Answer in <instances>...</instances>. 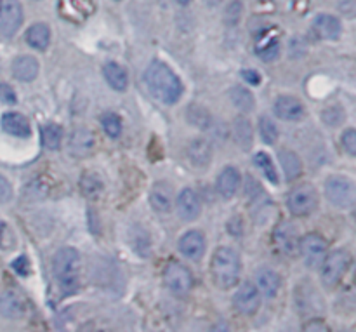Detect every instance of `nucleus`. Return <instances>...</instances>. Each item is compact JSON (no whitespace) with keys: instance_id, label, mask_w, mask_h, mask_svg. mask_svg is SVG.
Returning <instances> with one entry per match:
<instances>
[{"instance_id":"obj_1","label":"nucleus","mask_w":356,"mask_h":332,"mask_svg":"<svg viewBox=\"0 0 356 332\" xmlns=\"http://www.w3.org/2000/svg\"><path fill=\"white\" fill-rule=\"evenodd\" d=\"M145 84L149 93L165 104H174L183 94L179 77L162 61H152L145 72Z\"/></svg>"},{"instance_id":"obj_2","label":"nucleus","mask_w":356,"mask_h":332,"mask_svg":"<svg viewBox=\"0 0 356 332\" xmlns=\"http://www.w3.org/2000/svg\"><path fill=\"white\" fill-rule=\"evenodd\" d=\"M54 277L65 296L75 294L80 285V256L73 247H61L52 260Z\"/></svg>"},{"instance_id":"obj_3","label":"nucleus","mask_w":356,"mask_h":332,"mask_svg":"<svg viewBox=\"0 0 356 332\" xmlns=\"http://www.w3.org/2000/svg\"><path fill=\"white\" fill-rule=\"evenodd\" d=\"M240 256L232 247H219L212 256L211 271L214 284L219 289H232L238 284L240 280Z\"/></svg>"},{"instance_id":"obj_4","label":"nucleus","mask_w":356,"mask_h":332,"mask_svg":"<svg viewBox=\"0 0 356 332\" xmlns=\"http://www.w3.org/2000/svg\"><path fill=\"white\" fill-rule=\"evenodd\" d=\"M325 195L336 207L351 209L356 202V187L350 177L332 176L325 183Z\"/></svg>"},{"instance_id":"obj_5","label":"nucleus","mask_w":356,"mask_h":332,"mask_svg":"<svg viewBox=\"0 0 356 332\" xmlns=\"http://www.w3.org/2000/svg\"><path fill=\"white\" fill-rule=\"evenodd\" d=\"M287 205L289 211L294 216H299V218L312 214L318 207V193H316L315 187L302 183L292 188L287 197Z\"/></svg>"},{"instance_id":"obj_6","label":"nucleus","mask_w":356,"mask_h":332,"mask_svg":"<svg viewBox=\"0 0 356 332\" xmlns=\"http://www.w3.org/2000/svg\"><path fill=\"white\" fill-rule=\"evenodd\" d=\"M163 284L174 296L184 298L193 287V275L183 263L170 261L163 270Z\"/></svg>"},{"instance_id":"obj_7","label":"nucleus","mask_w":356,"mask_h":332,"mask_svg":"<svg viewBox=\"0 0 356 332\" xmlns=\"http://www.w3.org/2000/svg\"><path fill=\"white\" fill-rule=\"evenodd\" d=\"M350 254L346 251H334L327 254L325 261L322 263V282L325 287L332 289L343 280L344 274L350 268Z\"/></svg>"},{"instance_id":"obj_8","label":"nucleus","mask_w":356,"mask_h":332,"mask_svg":"<svg viewBox=\"0 0 356 332\" xmlns=\"http://www.w3.org/2000/svg\"><path fill=\"white\" fill-rule=\"evenodd\" d=\"M299 253L308 268H318L329 254V244L318 233H308L299 240Z\"/></svg>"},{"instance_id":"obj_9","label":"nucleus","mask_w":356,"mask_h":332,"mask_svg":"<svg viewBox=\"0 0 356 332\" xmlns=\"http://www.w3.org/2000/svg\"><path fill=\"white\" fill-rule=\"evenodd\" d=\"M299 235L298 230L291 223H280L273 232V244L277 251L284 256H296L299 253Z\"/></svg>"},{"instance_id":"obj_10","label":"nucleus","mask_w":356,"mask_h":332,"mask_svg":"<svg viewBox=\"0 0 356 332\" xmlns=\"http://www.w3.org/2000/svg\"><path fill=\"white\" fill-rule=\"evenodd\" d=\"M23 6L19 0H7L2 3V10H0V31L6 37H13L23 24Z\"/></svg>"},{"instance_id":"obj_11","label":"nucleus","mask_w":356,"mask_h":332,"mask_svg":"<svg viewBox=\"0 0 356 332\" xmlns=\"http://www.w3.org/2000/svg\"><path fill=\"white\" fill-rule=\"evenodd\" d=\"M149 204H152L153 211L160 212V214H169L174 209V204H176L174 188L165 181L155 183L152 191H149Z\"/></svg>"},{"instance_id":"obj_12","label":"nucleus","mask_w":356,"mask_h":332,"mask_svg":"<svg viewBox=\"0 0 356 332\" xmlns=\"http://www.w3.org/2000/svg\"><path fill=\"white\" fill-rule=\"evenodd\" d=\"M176 211L183 221H195L202 212L200 197L191 188H184L176 198Z\"/></svg>"},{"instance_id":"obj_13","label":"nucleus","mask_w":356,"mask_h":332,"mask_svg":"<svg viewBox=\"0 0 356 332\" xmlns=\"http://www.w3.org/2000/svg\"><path fill=\"white\" fill-rule=\"evenodd\" d=\"M233 303H235V308L238 310L242 315H254V313L259 310L261 294L259 291H257L256 285L245 282V284L236 291Z\"/></svg>"},{"instance_id":"obj_14","label":"nucleus","mask_w":356,"mask_h":332,"mask_svg":"<svg viewBox=\"0 0 356 332\" xmlns=\"http://www.w3.org/2000/svg\"><path fill=\"white\" fill-rule=\"evenodd\" d=\"M68 152L75 159H86L94 152V134L86 127H79L68 139Z\"/></svg>"},{"instance_id":"obj_15","label":"nucleus","mask_w":356,"mask_h":332,"mask_svg":"<svg viewBox=\"0 0 356 332\" xmlns=\"http://www.w3.org/2000/svg\"><path fill=\"white\" fill-rule=\"evenodd\" d=\"M179 253L183 254L188 260H200L205 253V237L204 233L198 232V230H191L186 232L179 239Z\"/></svg>"},{"instance_id":"obj_16","label":"nucleus","mask_w":356,"mask_h":332,"mask_svg":"<svg viewBox=\"0 0 356 332\" xmlns=\"http://www.w3.org/2000/svg\"><path fill=\"white\" fill-rule=\"evenodd\" d=\"M188 159L197 169H205L212 160V145L207 138H195L186 148Z\"/></svg>"},{"instance_id":"obj_17","label":"nucleus","mask_w":356,"mask_h":332,"mask_svg":"<svg viewBox=\"0 0 356 332\" xmlns=\"http://www.w3.org/2000/svg\"><path fill=\"white\" fill-rule=\"evenodd\" d=\"M61 16L72 23H82L92 13L94 6L90 0H61L59 2Z\"/></svg>"},{"instance_id":"obj_18","label":"nucleus","mask_w":356,"mask_h":332,"mask_svg":"<svg viewBox=\"0 0 356 332\" xmlns=\"http://www.w3.org/2000/svg\"><path fill=\"white\" fill-rule=\"evenodd\" d=\"M275 115L282 120H299L305 117V104L294 96H280L275 101Z\"/></svg>"},{"instance_id":"obj_19","label":"nucleus","mask_w":356,"mask_h":332,"mask_svg":"<svg viewBox=\"0 0 356 332\" xmlns=\"http://www.w3.org/2000/svg\"><path fill=\"white\" fill-rule=\"evenodd\" d=\"M26 312V305L19 292L6 291L0 294V315L6 319H21Z\"/></svg>"},{"instance_id":"obj_20","label":"nucleus","mask_w":356,"mask_h":332,"mask_svg":"<svg viewBox=\"0 0 356 332\" xmlns=\"http://www.w3.org/2000/svg\"><path fill=\"white\" fill-rule=\"evenodd\" d=\"M2 129L10 136H16V138H28L31 134L30 122L24 115L16 113V111H9V113L2 115Z\"/></svg>"},{"instance_id":"obj_21","label":"nucleus","mask_w":356,"mask_h":332,"mask_svg":"<svg viewBox=\"0 0 356 332\" xmlns=\"http://www.w3.org/2000/svg\"><path fill=\"white\" fill-rule=\"evenodd\" d=\"M257 56L264 61H273L278 58V52H280V40H278V35L273 33V30H266L257 37L256 44Z\"/></svg>"},{"instance_id":"obj_22","label":"nucleus","mask_w":356,"mask_h":332,"mask_svg":"<svg viewBox=\"0 0 356 332\" xmlns=\"http://www.w3.org/2000/svg\"><path fill=\"white\" fill-rule=\"evenodd\" d=\"M313 28L325 40H337L341 37V21L332 14H318L313 21Z\"/></svg>"},{"instance_id":"obj_23","label":"nucleus","mask_w":356,"mask_h":332,"mask_svg":"<svg viewBox=\"0 0 356 332\" xmlns=\"http://www.w3.org/2000/svg\"><path fill=\"white\" fill-rule=\"evenodd\" d=\"M216 187H218L219 195H221L222 198L235 197V193L240 188V173L232 166L225 167V169L221 171V174L218 176Z\"/></svg>"},{"instance_id":"obj_24","label":"nucleus","mask_w":356,"mask_h":332,"mask_svg":"<svg viewBox=\"0 0 356 332\" xmlns=\"http://www.w3.org/2000/svg\"><path fill=\"white\" fill-rule=\"evenodd\" d=\"M256 287L259 294H264L266 298H275L280 289V277L277 271L270 268H261L256 271Z\"/></svg>"},{"instance_id":"obj_25","label":"nucleus","mask_w":356,"mask_h":332,"mask_svg":"<svg viewBox=\"0 0 356 332\" xmlns=\"http://www.w3.org/2000/svg\"><path fill=\"white\" fill-rule=\"evenodd\" d=\"M232 136L233 141H235L240 148L249 150L254 143V131L249 118L236 117L232 124Z\"/></svg>"},{"instance_id":"obj_26","label":"nucleus","mask_w":356,"mask_h":332,"mask_svg":"<svg viewBox=\"0 0 356 332\" xmlns=\"http://www.w3.org/2000/svg\"><path fill=\"white\" fill-rule=\"evenodd\" d=\"M13 75L21 82H31L38 75V61L33 56H19L13 63Z\"/></svg>"},{"instance_id":"obj_27","label":"nucleus","mask_w":356,"mask_h":332,"mask_svg":"<svg viewBox=\"0 0 356 332\" xmlns=\"http://www.w3.org/2000/svg\"><path fill=\"white\" fill-rule=\"evenodd\" d=\"M103 75L106 79L108 86L115 90H125L129 86V77L127 72H125L124 66H120L118 63H106L103 66Z\"/></svg>"},{"instance_id":"obj_28","label":"nucleus","mask_w":356,"mask_h":332,"mask_svg":"<svg viewBox=\"0 0 356 332\" xmlns=\"http://www.w3.org/2000/svg\"><path fill=\"white\" fill-rule=\"evenodd\" d=\"M26 42L37 51H45L51 42V30L45 23H33L26 30Z\"/></svg>"},{"instance_id":"obj_29","label":"nucleus","mask_w":356,"mask_h":332,"mask_svg":"<svg viewBox=\"0 0 356 332\" xmlns=\"http://www.w3.org/2000/svg\"><path fill=\"white\" fill-rule=\"evenodd\" d=\"M278 160H280V166L284 169L287 180H298L302 174L301 159L292 150H280L278 152Z\"/></svg>"},{"instance_id":"obj_30","label":"nucleus","mask_w":356,"mask_h":332,"mask_svg":"<svg viewBox=\"0 0 356 332\" xmlns=\"http://www.w3.org/2000/svg\"><path fill=\"white\" fill-rule=\"evenodd\" d=\"M229 100H232V103L235 104L240 111H243V113H249V111H252L254 104H256L252 93L242 86H236L229 90Z\"/></svg>"},{"instance_id":"obj_31","label":"nucleus","mask_w":356,"mask_h":332,"mask_svg":"<svg viewBox=\"0 0 356 332\" xmlns=\"http://www.w3.org/2000/svg\"><path fill=\"white\" fill-rule=\"evenodd\" d=\"M80 190H82L83 197L97 198L101 191H103V181H101L97 174L83 173L82 180H80Z\"/></svg>"},{"instance_id":"obj_32","label":"nucleus","mask_w":356,"mask_h":332,"mask_svg":"<svg viewBox=\"0 0 356 332\" xmlns=\"http://www.w3.org/2000/svg\"><path fill=\"white\" fill-rule=\"evenodd\" d=\"M186 118L191 125L198 129H209L212 125V117L204 106H198V104H191L188 106Z\"/></svg>"},{"instance_id":"obj_33","label":"nucleus","mask_w":356,"mask_h":332,"mask_svg":"<svg viewBox=\"0 0 356 332\" xmlns=\"http://www.w3.org/2000/svg\"><path fill=\"white\" fill-rule=\"evenodd\" d=\"M63 129L58 124H45L42 127V143L47 150H58L61 146Z\"/></svg>"},{"instance_id":"obj_34","label":"nucleus","mask_w":356,"mask_h":332,"mask_svg":"<svg viewBox=\"0 0 356 332\" xmlns=\"http://www.w3.org/2000/svg\"><path fill=\"white\" fill-rule=\"evenodd\" d=\"M254 162H256V166L263 171L268 181H271L273 184H278L277 169H275L273 160L270 159V155H268V153H264V152L256 153V157H254Z\"/></svg>"},{"instance_id":"obj_35","label":"nucleus","mask_w":356,"mask_h":332,"mask_svg":"<svg viewBox=\"0 0 356 332\" xmlns=\"http://www.w3.org/2000/svg\"><path fill=\"white\" fill-rule=\"evenodd\" d=\"M101 125H103V131L110 138L115 139L122 134V118L117 113H113V111H108V113L101 117Z\"/></svg>"},{"instance_id":"obj_36","label":"nucleus","mask_w":356,"mask_h":332,"mask_svg":"<svg viewBox=\"0 0 356 332\" xmlns=\"http://www.w3.org/2000/svg\"><path fill=\"white\" fill-rule=\"evenodd\" d=\"M259 132L264 143H268V145H275V143H277L278 129L268 117L259 118Z\"/></svg>"},{"instance_id":"obj_37","label":"nucleus","mask_w":356,"mask_h":332,"mask_svg":"<svg viewBox=\"0 0 356 332\" xmlns=\"http://www.w3.org/2000/svg\"><path fill=\"white\" fill-rule=\"evenodd\" d=\"M344 118H346V113H344V110L341 106H327L325 110L322 111V120L325 122L327 125H330V127L341 125L344 122Z\"/></svg>"},{"instance_id":"obj_38","label":"nucleus","mask_w":356,"mask_h":332,"mask_svg":"<svg viewBox=\"0 0 356 332\" xmlns=\"http://www.w3.org/2000/svg\"><path fill=\"white\" fill-rule=\"evenodd\" d=\"M242 10H243L242 2H238V0L229 3V6L226 7V13H225L226 23H228L229 26H235V24L240 21V17H242Z\"/></svg>"},{"instance_id":"obj_39","label":"nucleus","mask_w":356,"mask_h":332,"mask_svg":"<svg viewBox=\"0 0 356 332\" xmlns=\"http://www.w3.org/2000/svg\"><path fill=\"white\" fill-rule=\"evenodd\" d=\"M341 143H343V148L346 150L350 155H356V131L355 129H348L341 136Z\"/></svg>"},{"instance_id":"obj_40","label":"nucleus","mask_w":356,"mask_h":332,"mask_svg":"<svg viewBox=\"0 0 356 332\" xmlns=\"http://www.w3.org/2000/svg\"><path fill=\"white\" fill-rule=\"evenodd\" d=\"M13 198V187L9 181L0 174V204H7Z\"/></svg>"},{"instance_id":"obj_41","label":"nucleus","mask_w":356,"mask_h":332,"mask_svg":"<svg viewBox=\"0 0 356 332\" xmlns=\"http://www.w3.org/2000/svg\"><path fill=\"white\" fill-rule=\"evenodd\" d=\"M0 100L7 104L16 103V93H14V89L9 84H0Z\"/></svg>"},{"instance_id":"obj_42","label":"nucleus","mask_w":356,"mask_h":332,"mask_svg":"<svg viewBox=\"0 0 356 332\" xmlns=\"http://www.w3.org/2000/svg\"><path fill=\"white\" fill-rule=\"evenodd\" d=\"M302 332H330V329H329V326L323 322V320L313 319V320H309L308 324H306Z\"/></svg>"},{"instance_id":"obj_43","label":"nucleus","mask_w":356,"mask_h":332,"mask_svg":"<svg viewBox=\"0 0 356 332\" xmlns=\"http://www.w3.org/2000/svg\"><path fill=\"white\" fill-rule=\"evenodd\" d=\"M228 230H229V233H232V235H235V237L242 235V230H243L242 218H240V216H235L233 219H229Z\"/></svg>"},{"instance_id":"obj_44","label":"nucleus","mask_w":356,"mask_h":332,"mask_svg":"<svg viewBox=\"0 0 356 332\" xmlns=\"http://www.w3.org/2000/svg\"><path fill=\"white\" fill-rule=\"evenodd\" d=\"M242 77L245 82L252 84V86H259L261 84V75L256 72V70H243Z\"/></svg>"},{"instance_id":"obj_45","label":"nucleus","mask_w":356,"mask_h":332,"mask_svg":"<svg viewBox=\"0 0 356 332\" xmlns=\"http://www.w3.org/2000/svg\"><path fill=\"white\" fill-rule=\"evenodd\" d=\"M13 268L19 275H26L28 271H30V264H28L26 258H17V260L13 263Z\"/></svg>"},{"instance_id":"obj_46","label":"nucleus","mask_w":356,"mask_h":332,"mask_svg":"<svg viewBox=\"0 0 356 332\" xmlns=\"http://www.w3.org/2000/svg\"><path fill=\"white\" fill-rule=\"evenodd\" d=\"M211 332H232V329H229V326L226 322H219L212 327Z\"/></svg>"},{"instance_id":"obj_47","label":"nucleus","mask_w":356,"mask_h":332,"mask_svg":"<svg viewBox=\"0 0 356 332\" xmlns=\"http://www.w3.org/2000/svg\"><path fill=\"white\" fill-rule=\"evenodd\" d=\"M3 232H6V225H3V223L0 221V237H2Z\"/></svg>"},{"instance_id":"obj_48","label":"nucleus","mask_w":356,"mask_h":332,"mask_svg":"<svg viewBox=\"0 0 356 332\" xmlns=\"http://www.w3.org/2000/svg\"><path fill=\"white\" fill-rule=\"evenodd\" d=\"M177 2H179L181 6H188V3H190L191 0H177Z\"/></svg>"},{"instance_id":"obj_49","label":"nucleus","mask_w":356,"mask_h":332,"mask_svg":"<svg viewBox=\"0 0 356 332\" xmlns=\"http://www.w3.org/2000/svg\"><path fill=\"white\" fill-rule=\"evenodd\" d=\"M0 10H2V0H0Z\"/></svg>"},{"instance_id":"obj_50","label":"nucleus","mask_w":356,"mask_h":332,"mask_svg":"<svg viewBox=\"0 0 356 332\" xmlns=\"http://www.w3.org/2000/svg\"><path fill=\"white\" fill-rule=\"evenodd\" d=\"M99 332H110V331H99Z\"/></svg>"}]
</instances>
